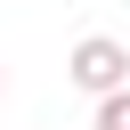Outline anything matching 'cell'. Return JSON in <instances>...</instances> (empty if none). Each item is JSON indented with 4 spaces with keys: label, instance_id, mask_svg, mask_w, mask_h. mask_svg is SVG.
<instances>
[{
    "label": "cell",
    "instance_id": "1",
    "mask_svg": "<svg viewBox=\"0 0 130 130\" xmlns=\"http://www.w3.org/2000/svg\"><path fill=\"white\" fill-rule=\"evenodd\" d=\"M65 73H73V89H89V98H106V89H130V49H122L114 32H89V41H73Z\"/></svg>",
    "mask_w": 130,
    "mask_h": 130
},
{
    "label": "cell",
    "instance_id": "2",
    "mask_svg": "<svg viewBox=\"0 0 130 130\" xmlns=\"http://www.w3.org/2000/svg\"><path fill=\"white\" fill-rule=\"evenodd\" d=\"M98 130H130V89H106L98 98Z\"/></svg>",
    "mask_w": 130,
    "mask_h": 130
},
{
    "label": "cell",
    "instance_id": "3",
    "mask_svg": "<svg viewBox=\"0 0 130 130\" xmlns=\"http://www.w3.org/2000/svg\"><path fill=\"white\" fill-rule=\"evenodd\" d=\"M0 89H8V73H0Z\"/></svg>",
    "mask_w": 130,
    "mask_h": 130
}]
</instances>
